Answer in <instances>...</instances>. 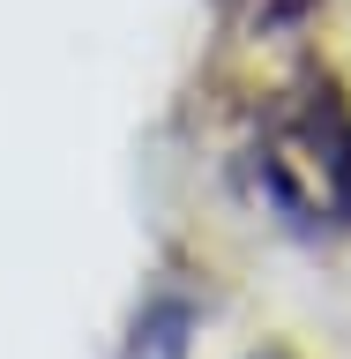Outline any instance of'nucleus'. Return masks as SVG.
<instances>
[{"mask_svg":"<svg viewBox=\"0 0 351 359\" xmlns=\"http://www.w3.org/2000/svg\"><path fill=\"white\" fill-rule=\"evenodd\" d=\"M284 150V187L299 202H322L336 224H351V105L329 83H314L291 105V128L277 135Z\"/></svg>","mask_w":351,"mask_h":359,"instance_id":"1","label":"nucleus"},{"mask_svg":"<svg viewBox=\"0 0 351 359\" xmlns=\"http://www.w3.org/2000/svg\"><path fill=\"white\" fill-rule=\"evenodd\" d=\"M187 344H195V292L165 277V285L135 307L120 359H187Z\"/></svg>","mask_w":351,"mask_h":359,"instance_id":"2","label":"nucleus"}]
</instances>
